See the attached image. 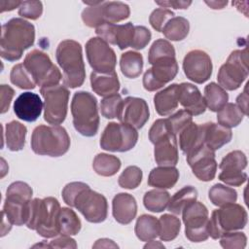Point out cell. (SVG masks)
<instances>
[{
  "mask_svg": "<svg viewBox=\"0 0 249 249\" xmlns=\"http://www.w3.org/2000/svg\"><path fill=\"white\" fill-rule=\"evenodd\" d=\"M220 207L208 220V234L213 239L220 238L225 232L241 230L247 224V212L241 205L232 202Z\"/></svg>",
  "mask_w": 249,
  "mask_h": 249,
  "instance_id": "obj_7",
  "label": "cell"
},
{
  "mask_svg": "<svg viewBox=\"0 0 249 249\" xmlns=\"http://www.w3.org/2000/svg\"><path fill=\"white\" fill-rule=\"evenodd\" d=\"M190 31V23L183 17H173L162 28V33L170 41L184 40Z\"/></svg>",
  "mask_w": 249,
  "mask_h": 249,
  "instance_id": "obj_38",
  "label": "cell"
},
{
  "mask_svg": "<svg viewBox=\"0 0 249 249\" xmlns=\"http://www.w3.org/2000/svg\"><path fill=\"white\" fill-rule=\"evenodd\" d=\"M182 219L185 225V235L192 242H202L208 237V210L199 202L193 201L182 211Z\"/></svg>",
  "mask_w": 249,
  "mask_h": 249,
  "instance_id": "obj_12",
  "label": "cell"
},
{
  "mask_svg": "<svg viewBox=\"0 0 249 249\" xmlns=\"http://www.w3.org/2000/svg\"><path fill=\"white\" fill-rule=\"evenodd\" d=\"M27 128L18 121H12L5 126L6 146L10 151L17 152L23 149Z\"/></svg>",
  "mask_w": 249,
  "mask_h": 249,
  "instance_id": "obj_31",
  "label": "cell"
},
{
  "mask_svg": "<svg viewBox=\"0 0 249 249\" xmlns=\"http://www.w3.org/2000/svg\"><path fill=\"white\" fill-rule=\"evenodd\" d=\"M90 86L95 93L106 97L118 93L120 89V81L116 71L111 73L91 72Z\"/></svg>",
  "mask_w": 249,
  "mask_h": 249,
  "instance_id": "obj_26",
  "label": "cell"
},
{
  "mask_svg": "<svg viewBox=\"0 0 249 249\" xmlns=\"http://www.w3.org/2000/svg\"><path fill=\"white\" fill-rule=\"evenodd\" d=\"M23 65L36 85L41 88L56 86L62 78L59 69L53 63L50 56L40 50L29 52L25 55Z\"/></svg>",
  "mask_w": 249,
  "mask_h": 249,
  "instance_id": "obj_9",
  "label": "cell"
},
{
  "mask_svg": "<svg viewBox=\"0 0 249 249\" xmlns=\"http://www.w3.org/2000/svg\"><path fill=\"white\" fill-rule=\"evenodd\" d=\"M169 199L170 196L168 192L162 189H155L145 193L143 196V203L145 208L149 211L159 213L167 208Z\"/></svg>",
  "mask_w": 249,
  "mask_h": 249,
  "instance_id": "obj_40",
  "label": "cell"
},
{
  "mask_svg": "<svg viewBox=\"0 0 249 249\" xmlns=\"http://www.w3.org/2000/svg\"><path fill=\"white\" fill-rule=\"evenodd\" d=\"M55 57L63 71V85L70 89L81 87L86 78L81 44L71 39L61 41L56 48Z\"/></svg>",
  "mask_w": 249,
  "mask_h": 249,
  "instance_id": "obj_3",
  "label": "cell"
},
{
  "mask_svg": "<svg viewBox=\"0 0 249 249\" xmlns=\"http://www.w3.org/2000/svg\"><path fill=\"white\" fill-rule=\"evenodd\" d=\"M248 74V51L245 48L231 53L227 61L220 67L217 80L224 89L235 90L247 79Z\"/></svg>",
  "mask_w": 249,
  "mask_h": 249,
  "instance_id": "obj_8",
  "label": "cell"
},
{
  "mask_svg": "<svg viewBox=\"0 0 249 249\" xmlns=\"http://www.w3.org/2000/svg\"><path fill=\"white\" fill-rule=\"evenodd\" d=\"M15 95V90L8 85H1L0 87V98H1V114L6 113L9 108L11 101Z\"/></svg>",
  "mask_w": 249,
  "mask_h": 249,
  "instance_id": "obj_54",
  "label": "cell"
},
{
  "mask_svg": "<svg viewBox=\"0 0 249 249\" xmlns=\"http://www.w3.org/2000/svg\"><path fill=\"white\" fill-rule=\"evenodd\" d=\"M60 208L58 200L53 196L36 197L30 202L25 225L45 238L55 237L59 235L58 216Z\"/></svg>",
  "mask_w": 249,
  "mask_h": 249,
  "instance_id": "obj_2",
  "label": "cell"
},
{
  "mask_svg": "<svg viewBox=\"0 0 249 249\" xmlns=\"http://www.w3.org/2000/svg\"><path fill=\"white\" fill-rule=\"evenodd\" d=\"M152 67L143 76V87L148 91H155L172 81L178 73L175 56H166L155 60Z\"/></svg>",
  "mask_w": 249,
  "mask_h": 249,
  "instance_id": "obj_15",
  "label": "cell"
},
{
  "mask_svg": "<svg viewBox=\"0 0 249 249\" xmlns=\"http://www.w3.org/2000/svg\"><path fill=\"white\" fill-rule=\"evenodd\" d=\"M205 124L191 123L179 133V147L186 155H190L204 145Z\"/></svg>",
  "mask_w": 249,
  "mask_h": 249,
  "instance_id": "obj_25",
  "label": "cell"
},
{
  "mask_svg": "<svg viewBox=\"0 0 249 249\" xmlns=\"http://www.w3.org/2000/svg\"><path fill=\"white\" fill-rule=\"evenodd\" d=\"M35 41V27L20 18H14L2 25L0 54L8 61L18 60L23 51Z\"/></svg>",
  "mask_w": 249,
  "mask_h": 249,
  "instance_id": "obj_1",
  "label": "cell"
},
{
  "mask_svg": "<svg viewBox=\"0 0 249 249\" xmlns=\"http://www.w3.org/2000/svg\"><path fill=\"white\" fill-rule=\"evenodd\" d=\"M71 113L75 129L83 136L91 137L97 133L99 115L97 100L88 91H77L71 101Z\"/></svg>",
  "mask_w": 249,
  "mask_h": 249,
  "instance_id": "obj_5",
  "label": "cell"
},
{
  "mask_svg": "<svg viewBox=\"0 0 249 249\" xmlns=\"http://www.w3.org/2000/svg\"><path fill=\"white\" fill-rule=\"evenodd\" d=\"M135 234L141 241H150L159 236L160 222L159 220L148 214L138 217L135 224Z\"/></svg>",
  "mask_w": 249,
  "mask_h": 249,
  "instance_id": "obj_32",
  "label": "cell"
},
{
  "mask_svg": "<svg viewBox=\"0 0 249 249\" xmlns=\"http://www.w3.org/2000/svg\"><path fill=\"white\" fill-rule=\"evenodd\" d=\"M69 148L70 137L63 126L40 124L32 132L31 149L37 155L60 157Z\"/></svg>",
  "mask_w": 249,
  "mask_h": 249,
  "instance_id": "obj_4",
  "label": "cell"
},
{
  "mask_svg": "<svg viewBox=\"0 0 249 249\" xmlns=\"http://www.w3.org/2000/svg\"><path fill=\"white\" fill-rule=\"evenodd\" d=\"M138 132L127 124L109 123L100 137V147L110 152H127L137 143Z\"/></svg>",
  "mask_w": 249,
  "mask_h": 249,
  "instance_id": "obj_11",
  "label": "cell"
},
{
  "mask_svg": "<svg viewBox=\"0 0 249 249\" xmlns=\"http://www.w3.org/2000/svg\"><path fill=\"white\" fill-rule=\"evenodd\" d=\"M246 243L247 237L240 231H228L220 237V244L225 249H243Z\"/></svg>",
  "mask_w": 249,
  "mask_h": 249,
  "instance_id": "obj_47",
  "label": "cell"
},
{
  "mask_svg": "<svg viewBox=\"0 0 249 249\" xmlns=\"http://www.w3.org/2000/svg\"><path fill=\"white\" fill-rule=\"evenodd\" d=\"M86 54L93 72L111 73L115 71L116 53L109 44L101 38L92 37L87 42Z\"/></svg>",
  "mask_w": 249,
  "mask_h": 249,
  "instance_id": "obj_14",
  "label": "cell"
},
{
  "mask_svg": "<svg viewBox=\"0 0 249 249\" xmlns=\"http://www.w3.org/2000/svg\"><path fill=\"white\" fill-rule=\"evenodd\" d=\"M142 177H143L142 170L138 166L130 165V166H127L119 176L118 183L124 189L132 190L137 188L140 185L142 181Z\"/></svg>",
  "mask_w": 249,
  "mask_h": 249,
  "instance_id": "obj_44",
  "label": "cell"
},
{
  "mask_svg": "<svg viewBox=\"0 0 249 249\" xmlns=\"http://www.w3.org/2000/svg\"><path fill=\"white\" fill-rule=\"evenodd\" d=\"M137 213V203L133 196L126 193L116 195L112 200V214L115 220L123 225L132 222Z\"/></svg>",
  "mask_w": 249,
  "mask_h": 249,
  "instance_id": "obj_23",
  "label": "cell"
},
{
  "mask_svg": "<svg viewBox=\"0 0 249 249\" xmlns=\"http://www.w3.org/2000/svg\"><path fill=\"white\" fill-rule=\"evenodd\" d=\"M206 5H208L211 9L221 10L224 9L228 5V1H204Z\"/></svg>",
  "mask_w": 249,
  "mask_h": 249,
  "instance_id": "obj_60",
  "label": "cell"
},
{
  "mask_svg": "<svg viewBox=\"0 0 249 249\" xmlns=\"http://www.w3.org/2000/svg\"><path fill=\"white\" fill-rule=\"evenodd\" d=\"M167 120L175 135L179 134L188 124L193 122L192 115L186 110H179L175 114L171 115Z\"/></svg>",
  "mask_w": 249,
  "mask_h": 249,
  "instance_id": "obj_51",
  "label": "cell"
},
{
  "mask_svg": "<svg viewBox=\"0 0 249 249\" xmlns=\"http://www.w3.org/2000/svg\"><path fill=\"white\" fill-rule=\"evenodd\" d=\"M58 228L59 234L76 235L81 231V220L77 216L74 210L68 207L60 208L58 216Z\"/></svg>",
  "mask_w": 249,
  "mask_h": 249,
  "instance_id": "obj_37",
  "label": "cell"
},
{
  "mask_svg": "<svg viewBox=\"0 0 249 249\" xmlns=\"http://www.w3.org/2000/svg\"><path fill=\"white\" fill-rule=\"evenodd\" d=\"M73 207L78 209L85 219L90 223H101L107 218L108 202L106 197L92 191L89 186L77 196Z\"/></svg>",
  "mask_w": 249,
  "mask_h": 249,
  "instance_id": "obj_13",
  "label": "cell"
},
{
  "mask_svg": "<svg viewBox=\"0 0 249 249\" xmlns=\"http://www.w3.org/2000/svg\"><path fill=\"white\" fill-rule=\"evenodd\" d=\"M135 26L131 22L124 24L104 23L95 28V33L99 38L108 44L116 45L120 50L131 47Z\"/></svg>",
  "mask_w": 249,
  "mask_h": 249,
  "instance_id": "obj_20",
  "label": "cell"
},
{
  "mask_svg": "<svg viewBox=\"0 0 249 249\" xmlns=\"http://www.w3.org/2000/svg\"><path fill=\"white\" fill-rule=\"evenodd\" d=\"M32 195V188L27 183L21 181L12 183L6 191L2 210L3 218L11 225L26 224Z\"/></svg>",
  "mask_w": 249,
  "mask_h": 249,
  "instance_id": "obj_6",
  "label": "cell"
},
{
  "mask_svg": "<svg viewBox=\"0 0 249 249\" xmlns=\"http://www.w3.org/2000/svg\"><path fill=\"white\" fill-rule=\"evenodd\" d=\"M212 61L210 56L201 50L190 51L184 57L183 70L186 77L196 84H203L212 74Z\"/></svg>",
  "mask_w": 249,
  "mask_h": 249,
  "instance_id": "obj_17",
  "label": "cell"
},
{
  "mask_svg": "<svg viewBox=\"0 0 249 249\" xmlns=\"http://www.w3.org/2000/svg\"><path fill=\"white\" fill-rule=\"evenodd\" d=\"M157 5L160 6L161 8H174V9H187L191 4L192 1H183V0H171V1H157Z\"/></svg>",
  "mask_w": 249,
  "mask_h": 249,
  "instance_id": "obj_56",
  "label": "cell"
},
{
  "mask_svg": "<svg viewBox=\"0 0 249 249\" xmlns=\"http://www.w3.org/2000/svg\"><path fill=\"white\" fill-rule=\"evenodd\" d=\"M119 246L111 239L101 238L96 240V242L92 245V248H118Z\"/></svg>",
  "mask_w": 249,
  "mask_h": 249,
  "instance_id": "obj_58",
  "label": "cell"
},
{
  "mask_svg": "<svg viewBox=\"0 0 249 249\" xmlns=\"http://www.w3.org/2000/svg\"><path fill=\"white\" fill-rule=\"evenodd\" d=\"M10 80L12 84L22 89H33L37 86L23 63L16 64L12 68L10 73Z\"/></svg>",
  "mask_w": 249,
  "mask_h": 249,
  "instance_id": "obj_43",
  "label": "cell"
},
{
  "mask_svg": "<svg viewBox=\"0 0 249 249\" xmlns=\"http://www.w3.org/2000/svg\"><path fill=\"white\" fill-rule=\"evenodd\" d=\"M247 166V158L245 154L239 150H235L227 154L219 168L221 173L219 179L225 184L232 187H239L247 180V173L243 171Z\"/></svg>",
  "mask_w": 249,
  "mask_h": 249,
  "instance_id": "obj_16",
  "label": "cell"
},
{
  "mask_svg": "<svg viewBox=\"0 0 249 249\" xmlns=\"http://www.w3.org/2000/svg\"><path fill=\"white\" fill-rule=\"evenodd\" d=\"M149 107L143 98L127 96L123 99L117 118L123 124L141 128L149 120Z\"/></svg>",
  "mask_w": 249,
  "mask_h": 249,
  "instance_id": "obj_19",
  "label": "cell"
},
{
  "mask_svg": "<svg viewBox=\"0 0 249 249\" xmlns=\"http://www.w3.org/2000/svg\"><path fill=\"white\" fill-rule=\"evenodd\" d=\"M89 185L83 182H71L69 184H67L63 190H62V198L64 200V202L73 207L74 206V201L75 198L77 197V196L86 188H88Z\"/></svg>",
  "mask_w": 249,
  "mask_h": 249,
  "instance_id": "obj_52",
  "label": "cell"
},
{
  "mask_svg": "<svg viewBox=\"0 0 249 249\" xmlns=\"http://www.w3.org/2000/svg\"><path fill=\"white\" fill-rule=\"evenodd\" d=\"M151 37H152L151 31L147 27L141 26V25H136L131 48L134 50L144 49L149 44Z\"/></svg>",
  "mask_w": 249,
  "mask_h": 249,
  "instance_id": "obj_53",
  "label": "cell"
},
{
  "mask_svg": "<svg viewBox=\"0 0 249 249\" xmlns=\"http://www.w3.org/2000/svg\"><path fill=\"white\" fill-rule=\"evenodd\" d=\"M155 160L160 166H175L178 163V149L176 135H167L155 144Z\"/></svg>",
  "mask_w": 249,
  "mask_h": 249,
  "instance_id": "obj_24",
  "label": "cell"
},
{
  "mask_svg": "<svg viewBox=\"0 0 249 249\" xmlns=\"http://www.w3.org/2000/svg\"><path fill=\"white\" fill-rule=\"evenodd\" d=\"M204 124V145H206L214 152L216 150H219L231 140L232 132L231 128L214 123H206Z\"/></svg>",
  "mask_w": 249,
  "mask_h": 249,
  "instance_id": "obj_30",
  "label": "cell"
},
{
  "mask_svg": "<svg viewBox=\"0 0 249 249\" xmlns=\"http://www.w3.org/2000/svg\"><path fill=\"white\" fill-rule=\"evenodd\" d=\"M204 101L206 107L212 112H218L225 104L228 103L229 94L221 86L211 82L204 88Z\"/></svg>",
  "mask_w": 249,
  "mask_h": 249,
  "instance_id": "obj_35",
  "label": "cell"
},
{
  "mask_svg": "<svg viewBox=\"0 0 249 249\" xmlns=\"http://www.w3.org/2000/svg\"><path fill=\"white\" fill-rule=\"evenodd\" d=\"M144 248H164V245L161 244L160 241H154L150 240L149 243H147Z\"/></svg>",
  "mask_w": 249,
  "mask_h": 249,
  "instance_id": "obj_61",
  "label": "cell"
},
{
  "mask_svg": "<svg viewBox=\"0 0 249 249\" xmlns=\"http://www.w3.org/2000/svg\"><path fill=\"white\" fill-rule=\"evenodd\" d=\"M187 162L198 180L208 182L214 179L217 171L215 152L206 145H202L188 155Z\"/></svg>",
  "mask_w": 249,
  "mask_h": 249,
  "instance_id": "obj_18",
  "label": "cell"
},
{
  "mask_svg": "<svg viewBox=\"0 0 249 249\" xmlns=\"http://www.w3.org/2000/svg\"><path fill=\"white\" fill-rule=\"evenodd\" d=\"M166 56H175V49L172 46V44L164 39H158L156 40L148 53V61L150 64H152L155 60L166 57Z\"/></svg>",
  "mask_w": 249,
  "mask_h": 249,
  "instance_id": "obj_45",
  "label": "cell"
},
{
  "mask_svg": "<svg viewBox=\"0 0 249 249\" xmlns=\"http://www.w3.org/2000/svg\"><path fill=\"white\" fill-rule=\"evenodd\" d=\"M20 1H2L0 2L1 6V13L6 11H12L15 8H18L20 6Z\"/></svg>",
  "mask_w": 249,
  "mask_h": 249,
  "instance_id": "obj_59",
  "label": "cell"
},
{
  "mask_svg": "<svg viewBox=\"0 0 249 249\" xmlns=\"http://www.w3.org/2000/svg\"><path fill=\"white\" fill-rule=\"evenodd\" d=\"M167 135H175L167 119H159L155 121L149 130V139L155 144L158 140Z\"/></svg>",
  "mask_w": 249,
  "mask_h": 249,
  "instance_id": "obj_48",
  "label": "cell"
},
{
  "mask_svg": "<svg viewBox=\"0 0 249 249\" xmlns=\"http://www.w3.org/2000/svg\"><path fill=\"white\" fill-rule=\"evenodd\" d=\"M121 164V160L118 157L101 153L94 157L92 168L98 175L109 177L115 175L120 170Z\"/></svg>",
  "mask_w": 249,
  "mask_h": 249,
  "instance_id": "obj_36",
  "label": "cell"
},
{
  "mask_svg": "<svg viewBox=\"0 0 249 249\" xmlns=\"http://www.w3.org/2000/svg\"><path fill=\"white\" fill-rule=\"evenodd\" d=\"M99 14L102 24L116 23L126 19L130 15L127 4L121 1H101L99 2Z\"/></svg>",
  "mask_w": 249,
  "mask_h": 249,
  "instance_id": "obj_27",
  "label": "cell"
},
{
  "mask_svg": "<svg viewBox=\"0 0 249 249\" xmlns=\"http://www.w3.org/2000/svg\"><path fill=\"white\" fill-rule=\"evenodd\" d=\"M44 98V120L53 125L64 122L67 116L70 92L65 86L56 85L40 89Z\"/></svg>",
  "mask_w": 249,
  "mask_h": 249,
  "instance_id": "obj_10",
  "label": "cell"
},
{
  "mask_svg": "<svg viewBox=\"0 0 249 249\" xmlns=\"http://www.w3.org/2000/svg\"><path fill=\"white\" fill-rule=\"evenodd\" d=\"M43 102L37 93L26 91L20 93L14 102L16 116L28 123L35 122L41 115Z\"/></svg>",
  "mask_w": 249,
  "mask_h": 249,
  "instance_id": "obj_21",
  "label": "cell"
},
{
  "mask_svg": "<svg viewBox=\"0 0 249 249\" xmlns=\"http://www.w3.org/2000/svg\"><path fill=\"white\" fill-rule=\"evenodd\" d=\"M178 101L192 116L205 112L206 104L197 87L190 83L178 84Z\"/></svg>",
  "mask_w": 249,
  "mask_h": 249,
  "instance_id": "obj_22",
  "label": "cell"
},
{
  "mask_svg": "<svg viewBox=\"0 0 249 249\" xmlns=\"http://www.w3.org/2000/svg\"><path fill=\"white\" fill-rule=\"evenodd\" d=\"M210 201L216 206H223L228 203L235 202L237 199V193L233 188L222 184H215L208 192Z\"/></svg>",
  "mask_w": 249,
  "mask_h": 249,
  "instance_id": "obj_41",
  "label": "cell"
},
{
  "mask_svg": "<svg viewBox=\"0 0 249 249\" xmlns=\"http://www.w3.org/2000/svg\"><path fill=\"white\" fill-rule=\"evenodd\" d=\"M247 86L245 85L244 90L236 97V105L239 107V109L243 112V114L246 116L248 115V93H247Z\"/></svg>",
  "mask_w": 249,
  "mask_h": 249,
  "instance_id": "obj_57",
  "label": "cell"
},
{
  "mask_svg": "<svg viewBox=\"0 0 249 249\" xmlns=\"http://www.w3.org/2000/svg\"><path fill=\"white\" fill-rule=\"evenodd\" d=\"M244 116L236 104L227 103L217 112V122L225 127L231 128L237 126L242 122Z\"/></svg>",
  "mask_w": 249,
  "mask_h": 249,
  "instance_id": "obj_39",
  "label": "cell"
},
{
  "mask_svg": "<svg viewBox=\"0 0 249 249\" xmlns=\"http://www.w3.org/2000/svg\"><path fill=\"white\" fill-rule=\"evenodd\" d=\"M120 67L123 75L129 79L137 78L143 70V56L133 51L125 52L120 59Z\"/></svg>",
  "mask_w": 249,
  "mask_h": 249,
  "instance_id": "obj_33",
  "label": "cell"
},
{
  "mask_svg": "<svg viewBox=\"0 0 249 249\" xmlns=\"http://www.w3.org/2000/svg\"><path fill=\"white\" fill-rule=\"evenodd\" d=\"M197 197V191L193 186H185L178 192H176L172 197H170L167 209L171 213L175 215H179L182 213L183 209L192 203L193 201H196Z\"/></svg>",
  "mask_w": 249,
  "mask_h": 249,
  "instance_id": "obj_34",
  "label": "cell"
},
{
  "mask_svg": "<svg viewBox=\"0 0 249 249\" xmlns=\"http://www.w3.org/2000/svg\"><path fill=\"white\" fill-rule=\"evenodd\" d=\"M50 248H77V243L75 239L70 237V235L59 234V236L53 239L50 243Z\"/></svg>",
  "mask_w": 249,
  "mask_h": 249,
  "instance_id": "obj_55",
  "label": "cell"
},
{
  "mask_svg": "<svg viewBox=\"0 0 249 249\" xmlns=\"http://www.w3.org/2000/svg\"><path fill=\"white\" fill-rule=\"evenodd\" d=\"M173 17L174 13L172 11L165 8H158L151 13L149 17V22L156 31L161 32L164 25Z\"/></svg>",
  "mask_w": 249,
  "mask_h": 249,
  "instance_id": "obj_49",
  "label": "cell"
},
{
  "mask_svg": "<svg viewBox=\"0 0 249 249\" xmlns=\"http://www.w3.org/2000/svg\"><path fill=\"white\" fill-rule=\"evenodd\" d=\"M159 236L161 241H171L177 237L181 230L179 218L171 214H163L160 220Z\"/></svg>",
  "mask_w": 249,
  "mask_h": 249,
  "instance_id": "obj_42",
  "label": "cell"
},
{
  "mask_svg": "<svg viewBox=\"0 0 249 249\" xmlns=\"http://www.w3.org/2000/svg\"><path fill=\"white\" fill-rule=\"evenodd\" d=\"M122 101V96L119 93L104 97L100 103L101 115L106 119L117 118Z\"/></svg>",
  "mask_w": 249,
  "mask_h": 249,
  "instance_id": "obj_46",
  "label": "cell"
},
{
  "mask_svg": "<svg viewBox=\"0 0 249 249\" xmlns=\"http://www.w3.org/2000/svg\"><path fill=\"white\" fill-rule=\"evenodd\" d=\"M179 179V171L175 166H159L151 170L148 185L157 189H171Z\"/></svg>",
  "mask_w": 249,
  "mask_h": 249,
  "instance_id": "obj_29",
  "label": "cell"
},
{
  "mask_svg": "<svg viewBox=\"0 0 249 249\" xmlns=\"http://www.w3.org/2000/svg\"><path fill=\"white\" fill-rule=\"evenodd\" d=\"M178 84H172L154 96L156 111L160 116L171 114L178 107Z\"/></svg>",
  "mask_w": 249,
  "mask_h": 249,
  "instance_id": "obj_28",
  "label": "cell"
},
{
  "mask_svg": "<svg viewBox=\"0 0 249 249\" xmlns=\"http://www.w3.org/2000/svg\"><path fill=\"white\" fill-rule=\"evenodd\" d=\"M43 13V4L41 1H23L18 7V15L35 20L41 17Z\"/></svg>",
  "mask_w": 249,
  "mask_h": 249,
  "instance_id": "obj_50",
  "label": "cell"
}]
</instances>
